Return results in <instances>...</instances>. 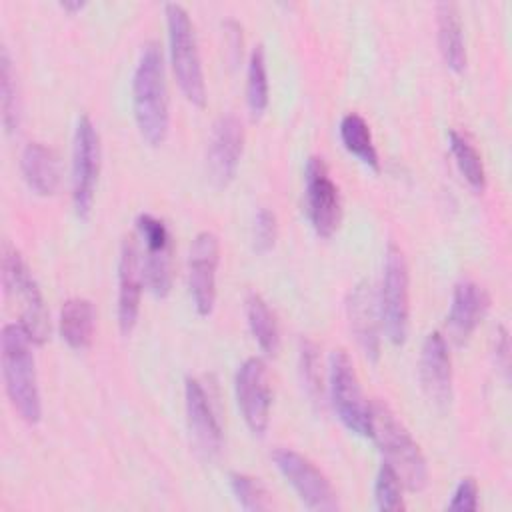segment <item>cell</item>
<instances>
[{"label": "cell", "mask_w": 512, "mask_h": 512, "mask_svg": "<svg viewBox=\"0 0 512 512\" xmlns=\"http://www.w3.org/2000/svg\"><path fill=\"white\" fill-rule=\"evenodd\" d=\"M132 106L140 136L150 146H160L170 128L164 56L156 42H148L138 58L132 78Z\"/></svg>", "instance_id": "6da1fadb"}, {"label": "cell", "mask_w": 512, "mask_h": 512, "mask_svg": "<svg viewBox=\"0 0 512 512\" xmlns=\"http://www.w3.org/2000/svg\"><path fill=\"white\" fill-rule=\"evenodd\" d=\"M30 344L34 342L20 324H4L0 334L4 388L20 418L28 424H36L42 416V406Z\"/></svg>", "instance_id": "7a4b0ae2"}, {"label": "cell", "mask_w": 512, "mask_h": 512, "mask_svg": "<svg viewBox=\"0 0 512 512\" xmlns=\"http://www.w3.org/2000/svg\"><path fill=\"white\" fill-rule=\"evenodd\" d=\"M384 462L396 472L408 490H422L428 482V466L420 446L384 402H372V432Z\"/></svg>", "instance_id": "3957f363"}, {"label": "cell", "mask_w": 512, "mask_h": 512, "mask_svg": "<svg viewBox=\"0 0 512 512\" xmlns=\"http://www.w3.org/2000/svg\"><path fill=\"white\" fill-rule=\"evenodd\" d=\"M2 284L6 300L18 308V324L34 344H44L50 336V320L40 288L20 256L12 246L4 248L2 256Z\"/></svg>", "instance_id": "277c9868"}, {"label": "cell", "mask_w": 512, "mask_h": 512, "mask_svg": "<svg viewBox=\"0 0 512 512\" xmlns=\"http://www.w3.org/2000/svg\"><path fill=\"white\" fill-rule=\"evenodd\" d=\"M166 24H168V44L170 60L176 82L186 96V100L198 108L206 104V84L200 62V52L196 44V34L188 12L180 4H166Z\"/></svg>", "instance_id": "5b68a950"}, {"label": "cell", "mask_w": 512, "mask_h": 512, "mask_svg": "<svg viewBox=\"0 0 512 512\" xmlns=\"http://www.w3.org/2000/svg\"><path fill=\"white\" fill-rule=\"evenodd\" d=\"M378 310H380V324L384 328L386 338L394 346H402L408 336V316H410L408 266L402 250L394 242L388 244L386 256H384Z\"/></svg>", "instance_id": "8992f818"}, {"label": "cell", "mask_w": 512, "mask_h": 512, "mask_svg": "<svg viewBox=\"0 0 512 512\" xmlns=\"http://www.w3.org/2000/svg\"><path fill=\"white\" fill-rule=\"evenodd\" d=\"M330 400L340 422L354 434L370 438L372 404L364 398L356 370L344 350H334L328 360Z\"/></svg>", "instance_id": "52a82bcc"}, {"label": "cell", "mask_w": 512, "mask_h": 512, "mask_svg": "<svg viewBox=\"0 0 512 512\" xmlns=\"http://www.w3.org/2000/svg\"><path fill=\"white\" fill-rule=\"evenodd\" d=\"M272 460L306 508L320 512L340 510L332 484L306 456L292 448H276L272 452Z\"/></svg>", "instance_id": "ba28073f"}, {"label": "cell", "mask_w": 512, "mask_h": 512, "mask_svg": "<svg viewBox=\"0 0 512 512\" xmlns=\"http://www.w3.org/2000/svg\"><path fill=\"white\" fill-rule=\"evenodd\" d=\"M100 170V142L92 120L84 114L76 122L72 146V202L80 218H88Z\"/></svg>", "instance_id": "9c48e42d"}, {"label": "cell", "mask_w": 512, "mask_h": 512, "mask_svg": "<svg viewBox=\"0 0 512 512\" xmlns=\"http://www.w3.org/2000/svg\"><path fill=\"white\" fill-rule=\"evenodd\" d=\"M306 216L314 232L330 238L340 224V194L320 156H310L304 168Z\"/></svg>", "instance_id": "30bf717a"}, {"label": "cell", "mask_w": 512, "mask_h": 512, "mask_svg": "<svg viewBox=\"0 0 512 512\" xmlns=\"http://www.w3.org/2000/svg\"><path fill=\"white\" fill-rule=\"evenodd\" d=\"M234 392L246 426L252 434L262 436L268 428L272 406L268 370L262 358L252 356L240 364L234 378Z\"/></svg>", "instance_id": "8fae6325"}, {"label": "cell", "mask_w": 512, "mask_h": 512, "mask_svg": "<svg viewBox=\"0 0 512 512\" xmlns=\"http://www.w3.org/2000/svg\"><path fill=\"white\" fill-rule=\"evenodd\" d=\"M136 230L144 244V260H142L144 284L156 298H164L172 286L170 232L166 224L152 214H140L136 218Z\"/></svg>", "instance_id": "7c38bea8"}, {"label": "cell", "mask_w": 512, "mask_h": 512, "mask_svg": "<svg viewBox=\"0 0 512 512\" xmlns=\"http://www.w3.org/2000/svg\"><path fill=\"white\" fill-rule=\"evenodd\" d=\"M220 262V240L214 232H200L188 254V288L200 316H208L216 302V270Z\"/></svg>", "instance_id": "4fadbf2b"}, {"label": "cell", "mask_w": 512, "mask_h": 512, "mask_svg": "<svg viewBox=\"0 0 512 512\" xmlns=\"http://www.w3.org/2000/svg\"><path fill=\"white\" fill-rule=\"evenodd\" d=\"M244 146V128L236 114H222L210 132L206 168L214 186L224 188L236 176Z\"/></svg>", "instance_id": "5bb4252c"}, {"label": "cell", "mask_w": 512, "mask_h": 512, "mask_svg": "<svg viewBox=\"0 0 512 512\" xmlns=\"http://www.w3.org/2000/svg\"><path fill=\"white\" fill-rule=\"evenodd\" d=\"M144 288L142 258L134 236L124 238L118 258V326L128 336L138 320L140 298Z\"/></svg>", "instance_id": "9a60e30c"}, {"label": "cell", "mask_w": 512, "mask_h": 512, "mask_svg": "<svg viewBox=\"0 0 512 512\" xmlns=\"http://www.w3.org/2000/svg\"><path fill=\"white\" fill-rule=\"evenodd\" d=\"M420 384L426 398L440 410L452 400V368L448 344L440 332H430L420 350Z\"/></svg>", "instance_id": "2e32d148"}, {"label": "cell", "mask_w": 512, "mask_h": 512, "mask_svg": "<svg viewBox=\"0 0 512 512\" xmlns=\"http://www.w3.org/2000/svg\"><path fill=\"white\" fill-rule=\"evenodd\" d=\"M348 320L350 330L364 352V356L372 362L380 356V310H378V296L368 282H358L348 294Z\"/></svg>", "instance_id": "e0dca14e"}, {"label": "cell", "mask_w": 512, "mask_h": 512, "mask_svg": "<svg viewBox=\"0 0 512 512\" xmlns=\"http://www.w3.org/2000/svg\"><path fill=\"white\" fill-rule=\"evenodd\" d=\"M184 400H186L188 428H190V434H192L196 446L208 458L218 456L220 448H222V428L212 410L210 398L198 380L186 378Z\"/></svg>", "instance_id": "ac0fdd59"}, {"label": "cell", "mask_w": 512, "mask_h": 512, "mask_svg": "<svg viewBox=\"0 0 512 512\" xmlns=\"http://www.w3.org/2000/svg\"><path fill=\"white\" fill-rule=\"evenodd\" d=\"M488 306L486 292L472 280H460L452 292V304L448 312V332L462 344L470 338Z\"/></svg>", "instance_id": "d6986e66"}, {"label": "cell", "mask_w": 512, "mask_h": 512, "mask_svg": "<svg viewBox=\"0 0 512 512\" xmlns=\"http://www.w3.org/2000/svg\"><path fill=\"white\" fill-rule=\"evenodd\" d=\"M22 176L30 190L40 196H52L60 182V164L52 148L42 142H30L20 158Z\"/></svg>", "instance_id": "ffe728a7"}, {"label": "cell", "mask_w": 512, "mask_h": 512, "mask_svg": "<svg viewBox=\"0 0 512 512\" xmlns=\"http://www.w3.org/2000/svg\"><path fill=\"white\" fill-rule=\"evenodd\" d=\"M436 22H438V46L446 66L454 72H462L466 68V48L462 36V22L456 4L440 2L436 6Z\"/></svg>", "instance_id": "44dd1931"}, {"label": "cell", "mask_w": 512, "mask_h": 512, "mask_svg": "<svg viewBox=\"0 0 512 512\" xmlns=\"http://www.w3.org/2000/svg\"><path fill=\"white\" fill-rule=\"evenodd\" d=\"M94 306L86 298H70L60 310V336L72 350H86L94 334Z\"/></svg>", "instance_id": "7402d4cb"}, {"label": "cell", "mask_w": 512, "mask_h": 512, "mask_svg": "<svg viewBox=\"0 0 512 512\" xmlns=\"http://www.w3.org/2000/svg\"><path fill=\"white\" fill-rule=\"evenodd\" d=\"M340 140L344 148L350 154H354L362 164H366L374 172L380 170V160H378L376 146L372 142L370 128L360 114L350 112L340 120Z\"/></svg>", "instance_id": "603a6c76"}, {"label": "cell", "mask_w": 512, "mask_h": 512, "mask_svg": "<svg viewBox=\"0 0 512 512\" xmlns=\"http://www.w3.org/2000/svg\"><path fill=\"white\" fill-rule=\"evenodd\" d=\"M246 318H248L250 332H252L256 344L260 346V350L266 354H274L278 350V342H280L278 326H276L272 310L268 308L264 298L256 292H250L246 298Z\"/></svg>", "instance_id": "cb8c5ba5"}, {"label": "cell", "mask_w": 512, "mask_h": 512, "mask_svg": "<svg viewBox=\"0 0 512 512\" xmlns=\"http://www.w3.org/2000/svg\"><path fill=\"white\" fill-rule=\"evenodd\" d=\"M448 146H450L454 162H456L460 174L464 176V180L470 184L472 190L482 192L486 186V172H484L482 158H480L478 150L474 148V144L464 134L450 130Z\"/></svg>", "instance_id": "d4e9b609"}, {"label": "cell", "mask_w": 512, "mask_h": 512, "mask_svg": "<svg viewBox=\"0 0 512 512\" xmlns=\"http://www.w3.org/2000/svg\"><path fill=\"white\" fill-rule=\"evenodd\" d=\"M246 104L252 118H260L268 106V74L264 46L258 44L250 52L246 72Z\"/></svg>", "instance_id": "484cf974"}, {"label": "cell", "mask_w": 512, "mask_h": 512, "mask_svg": "<svg viewBox=\"0 0 512 512\" xmlns=\"http://www.w3.org/2000/svg\"><path fill=\"white\" fill-rule=\"evenodd\" d=\"M0 106H2V124L8 134H14L20 126V98L16 86V74L8 50L0 52Z\"/></svg>", "instance_id": "4316f807"}, {"label": "cell", "mask_w": 512, "mask_h": 512, "mask_svg": "<svg viewBox=\"0 0 512 512\" xmlns=\"http://www.w3.org/2000/svg\"><path fill=\"white\" fill-rule=\"evenodd\" d=\"M230 488H232L234 498L238 500V504L244 510L264 512V510L272 508L270 494L266 492L264 484L254 476H248V474H242V472H232L230 474Z\"/></svg>", "instance_id": "83f0119b"}, {"label": "cell", "mask_w": 512, "mask_h": 512, "mask_svg": "<svg viewBox=\"0 0 512 512\" xmlns=\"http://www.w3.org/2000/svg\"><path fill=\"white\" fill-rule=\"evenodd\" d=\"M374 500L380 510L386 512H398L404 510V500H402V482L396 476V472L382 462L376 482H374Z\"/></svg>", "instance_id": "f1b7e54d"}, {"label": "cell", "mask_w": 512, "mask_h": 512, "mask_svg": "<svg viewBox=\"0 0 512 512\" xmlns=\"http://www.w3.org/2000/svg\"><path fill=\"white\" fill-rule=\"evenodd\" d=\"M300 372L302 380L306 384V390L314 402L322 398V372H320V360H318V350L310 340L302 342L300 348Z\"/></svg>", "instance_id": "f546056e"}, {"label": "cell", "mask_w": 512, "mask_h": 512, "mask_svg": "<svg viewBox=\"0 0 512 512\" xmlns=\"http://www.w3.org/2000/svg\"><path fill=\"white\" fill-rule=\"evenodd\" d=\"M276 216L268 208H260L254 218V230H252V240H254V250L260 254H266L272 250L276 242Z\"/></svg>", "instance_id": "4dcf8cb0"}, {"label": "cell", "mask_w": 512, "mask_h": 512, "mask_svg": "<svg viewBox=\"0 0 512 512\" xmlns=\"http://www.w3.org/2000/svg\"><path fill=\"white\" fill-rule=\"evenodd\" d=\"M446 508L448 510H464V512H474L478 508V484L472 476H466L458 482Z\"/></svg>", "instance_id": "1f68e13d"}, {"label": "cell", "mask_w": 512, "mask_h": 512, "mask_svg": "<svg viewBox=\"0 0 512 512\" xmlns=\"http://www.w3.org/2000/svg\"><path fill=\"white\" fill-rule=\"evenodd\" d=\"M496 356H500L502 370H508V332H506V328L498 330V336H496Z\"/></svg>", "instance_id": "d6a6232c"}, {"label": "cell", "mask_w": 512, "mask_h": 512, "mask_svg": "<svg viewBox=\"0 0 512 512\" xmlns=\"http://www.w3.org/2000/svg\"><path fill=\"white\" fill-rule=\"evenodd\" d=\"M86 4L84 2H68V0H64V2H60V8L62 10H66V12H70V14H76V12H80L82 8H84Z\"/></svg>", "instance_id": "836d02e7"}]
</instances>
